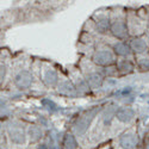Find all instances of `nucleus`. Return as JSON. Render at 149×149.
Returning <instances> with one entry per match:
<instances>
[{
    "label": "nucleus",
    "mask_w": 149,
    "mask_h": 149,
    "mask_svg": "<svg viewBox=\"0 0 149 149\" xmlns=\"http://www.w3.org/2000/svg\"><path fill=\"white\" fill-rule=\"evenodd\" d=\"M99 109L98 107H93L88 111H86V112L80 117L78 118V120L75 122V124H74V131H75L77 135H84L86 132V130L88 129L91 122L94 119L95 115L98 113Z\"/></svg>",
    "instance_id": "1"
},
{
    "label": "nucleus",
    "mask_w": 149,
    "mask_h": 149,
    "mask_svg": "<svg viewBox=\"0 0 149 149\" xmlns=\"http://www.w3.org/2000/svg\"><path fill=\"white\" fill-rule=\"evenodd\" d=\"M92 61L95 65L102 66V67H110L113 63H116L115 60V55L112 52L107 50V49H103V50H97L93 56H92Z\"/></svg>",
    "instance_id": "2"
},
{
    "label": "nucleus",
    "mask_w": 149,
    "mask_h": 149,
    "mask_svg": "<svg viewBox=\"0 0 149 149\" xmlns=\"http://www.w3.org/2000/svg\"><path fill=\"white\" fill-rule=\"evenodd\" d=\"M110 31L115 37H117V38H119V40H125L127 37H129L128 23L125 20H123V19H118V20L112 22Z\"/></svg>",
    "instance_id": "3"
},
{
    "label": "nucleus",
    "mask_w": 149,
    "mask_h": 149,
    "mask_svg": "<svg viewBox=\"0 0 149 149\" xmlns=\"http://www.w3.org/2000/svg\"><path fill=\"white\" fill-rule=\"evenodd\" d=\"M119 146L123 149H135L137 147V135L134 131H128L123 134L119 139Z\"/></svg>",
    "instance_id": "4"
},
{
    "label": "nucleus",
    "mask_w": 149,
    "mask_h": 149,
    "mask_svg": "<svg viewBox=\"0 0 149 149\" xmlns=\"http://www.w3.org/2000/svg\"><path fill=\"white\" fill-rule=\"evenodd\" d=\"M15 84L18 88L20 90H26L29 88L32 84V75L28 70H22L15 79Z\"/></svg>",
    "instance_id": "5"
},
{
    "label": "nucleus",
    "mask_w": 149,
    "mask_h": 149,
    "mask_svg": "<svg viewBox=\"0 0 149 149\" xmlns=\"http://www.w3.org/2000/svg\"><path fill=\"white\" fill-rule=\"evenodd\" d=\"M135 116V111L131 107L128 106H124V107H119L117 110V113H116V118L122 122V123H129L134 119Z\"/></svg>",
    "instance_id": "6"
},
{
    "label": "nucleus",
    "mask_w": 149,
    "mask_h": 149,
    "mask_svg": "<svg viewBox=\"0 0 149 149\" xmlns=\"http://www.w3.org/2000/svg\"><path fill=\"white\" fill-rule=\"evenodd\" d=\"M129 44H130L132 53H135L136 55H142V54L148 52V45H147L146 41L142 38H139V37L134 38Z\"/></svg>",
    "instance_id": "7"
},
{
    "label": "nucleus",
    "mask_w": 149,
    "mask_h": 149,
    "mask_svg": "<svg viewBox=\"0 0 149 149\" xmlns=\"http://www.w3.org/2000/svg\"><path fill=\"white\" fill-rule=\"evenodd\" d=\"M8 135L12 142H15L17 144H22L25 142V134H24L22 128L18 127H10L8 128Z\"/></svg>",
    "instance_id": "8"
},
{
    "label": "nucleus",
    "mask_w": 149,
    "mask_h": 149,
    "mask_svg": "<svg viewBox=\"0 0 149 149\" xmlns=\"http://www.w3.org/2000/svg\"><path fill=\"white\" fill-rule=\"evenodd\" d=\"M113 49V53L118 56H122V57H127L129 55H131L132 50H131V48H130V44L127 43V42H116L112 47Z\"/></svg>",
    "instance_id": "9"
},
{
    "label": "nucleus",
    "mask_w": 149,
    "mask_h": 149,
    "mask_svg": "<svg viewBox=\"0 0 149 149\" xmlns=\"http://www.w3.org/2000/svg\"><path fill=\"white\" fill-rule=\"evenodd\" d=\"M116 67H117V70L119 73H123V74H129L134 70V65L130 60H128L127 57H122L119 58L117 62H116Z\"/></svg>",
    "instance_id": "10"
},
{
    "label": "nucleus",
    "mask_w": 149,
    "mask_h": 149,
    "mask_svg": "<svg viewBox=\"0 0 149 149\" xmlns=\"http://www.w3.org/2000/svg\"><path fill=\"white\" fill-rule=\"evenodd\" d=\"M86 80H87L90 87L93 88V90H97L99 87H102V85H103V75L102 74H99L98 72L90 73Z\"/></svg>",
    "instance_id": "11"
},
{
    "label": "nucleus",
    "mask_w": 149,
    "mask_h": 149,
    "mask_svg": "<svg viewBox=\"0 0 149 149\" xmlns=\"http://www.w3.org/2000/svg\"><path fill=\"white\" fill-rule=\"evenodd\" d=\"M95 23H97V28L99 29L100 32H106L107 30H110L111 24H112L110 22L109 16H106V15H98V18L95 19Z\"/></svg>",
    "instance_id": "12"
},
{
    "label": "nucleus",
    "mask_w": 149,
    "mask_h": 149,
    "mask_svg": "<svg viewBox=\"0 0 149 149\" xmlns=\"http://www.w3.org/2000/svg\"><path fill=\"white\" fill-rule=\"evenodd\" d=\"M43 81L45 82L47 86H55L58 82L57 73L54 69H47L43 75Z\"/></svg>",
    "instance_id": "13"
},
{
    "label": "nucleus",
    "mask_w": 149,
    "mask_h": 149,
    "mask_svg": "<svg viewBox=\"0 0 149 149\" xmlns=\"http://www.w3.org/2000/svg\"><path fill=\"white\" fill-rule=\"evenodd\" d=\"M117 110H118V109H117L116 106H113V105L105 109V112H104V115H103V120H104V124H105V125L110 124L111 120H112V119L116 117Z\"/></svg>",
    "instance_id": "14"
},
{
    "label": "nucleus",
    "mask_w": 149,
    "mask_h": 149,
    "mask_svg": "<svg viewBox=\"0 0 149 149\" xmlns=\"http://www.w3.org/2000/svg\"><path fill=\"white\" fill-rule=\"evenodd\" d=\"M75 90V86H74L69 80H65L61 81L58 84V92L63 93V94H72Z\"/></svg>",
    "instance_id": "15"
},
{
    "label": "nucleus",
    "mask_w": 149,
    "mask_h": 149,
    "mask_svg": "<svg viewBox=\"0 0 149 149\" xmlns=\"http://www.w3.org/2000/svg\"><path fill=\"white\" fill-rule=\"evenodd\" d=\"M63 147L65 149H77L78 148V143L77 140L73 135H66V137L63 140Z\"/></svg>",
    "instance_id": "16"
},
{
    "label": "nucleus",
    "mask_w": 149,
    "mask_h": 149,
    "mask_svg": "<svg viewBox=\"0 0 149 149\" xmlns=\"http://www.w3.org/2000/svg\"><path fill=\"white\" fill-rule=\"evenodd\" d=\"M42 130L38 128V127H31L30 129H29V136H30V140L31 141H38L41 137H42Z\"/></svg>",
    "instance_id": "17"
},
{
    "label": "nucleus",
    "mask_w": 149,
    "mask_h": 149,
    "mask_svg": "<svg viewBox=\"0 0 149 149\" xmlns=\"http://www.w3.org/2000/svg\"><path fill=\"white\" fill-rule=\"evenodd\" d=\"M75 88L80 92V93H87L90 91V85L87 82V80H85V79H79L78 82H77V86H75Z\"/></svg>",
    "instance_id": "18"
},
{
    "label": "nucleus",
    "mask_w": 149,
    "mask_h": 149,
    "mask_svg": "<svg viewBox=\"0 0 149 149\" xmlns=\"http://www.w3.org/2000/svg\"><path fill=\"white\" fill-rule=\"evenodd\" d=\"M139 68L141 70H149V56L148 57H142L139 60Z\"/></svg>",
    "instance_id": "19"
},
{
    "label": "nucleus",
    "mask_w": 149,
    "mask_h": 149,
    "mask_svg": "<svg viewBox=\"0 0 149 149\" xmlns=\"http://www.w3.org/2000/svg\"><path fill=\"white\" fill-rule=\"evenodd\" d=\"M42 104L44 105V107H47L49 111H56L57 110V105L55 103H53L52 100H49V99H44L42 100Z\"/></svg>",
    "instance_id": "20"
},
{
    "label": "nucleus",
    "mask_w": 149,
    "mask_h": 149,
    "mask_svg": "<svg viewBox=\"0 0 149 149\" xmlns=\"http://www.w3.org/2000/svg\"><path fill=\"white\" fill-rule=\"evenodd\" d=\"M37 149H53V148L49 147V146H47V144H41V146L37 147Z\"/></svg>",
    "instance_id": "21"
},
{
    "label": "nucleus",
    "mask_w": 149,
    "mask_h": 149,
    "mask_svg": "<svg viewBox=\"0 0 149 149\" xmlns=\"http://www.w3.org/2000/svg\"><path fill=\"white\" fill-rule=\"evenodd\" d=\"M5 72H6L5 66H1V79H4V77H5Z\"/></svg>",
    "instance_id": "22"
},
{
    "label": "nucleus",
    "mask_w": 149,
    "mask_h": 149,
    "mask_svg": "<svg viewBox=\"0 0 149 149\" xmlns=\"http://www.w3.org/2000/svg\"><path fill=\"white\" fill-rule=\"evenodd\" d=\"M144 149H149V137H148V140H147V142H146V147H144Z\"/></svg>",
    "instance_id": "23"
}]
</instances>
